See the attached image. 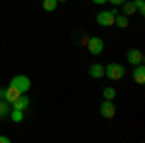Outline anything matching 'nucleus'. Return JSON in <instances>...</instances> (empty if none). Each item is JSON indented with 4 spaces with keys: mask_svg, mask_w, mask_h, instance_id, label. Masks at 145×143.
I'll use <instances>...</instances> for the list:
<instances>
[{
    "mask_svg": "<svg viewBox=\"0 0 145 143\" xmlns=\"http://www.w3.org/2000/svg\"><path fill=\"white\" fill-rule=\"evenodd\" d=\"M134 79H135L137 85H143V83H145V66H143V64L134 66Z\"/></svg>",
    "mask_w": 145,
    "mask_h": 143,
    "instance_id": "nucleus-7",
    "label": "nucleus"
},
{
    "mask_svg": "<svg viewBox=\"0 0 145 143\" xmlns=\"http://www.w3.org/2000/svg\"><path fill=\"white\" fill-rule=\"evenodd\" d=\"M114 97H116V89H114V87H105V89H103V99L112 101Z\"/></svg>",
    "mask_w": 145,
    "mask_h": 143,
    "instance_id": "nucleus-13",
    "label": "nucleus"
},
{
    "mask_svg": "<svg viewBox=\"0 0 145 143\" xmlns=\"http://www.w3.org/2000/svg\"><path fill=\"white\" fill-rule=\"evenodd\" d=\"M105 76L112 79V81H118V79H122L126 76V68L122 64H116V62H112L108 66H105Z\"/></svg>",
    "mask_w": 145,
    "mask_h": 143,
    "instance_id": "nucleus-1",
    "label": "nucleus"
},
{
    "mask_svg": "<svg viewBox=\"0 0 145 143\" xmlns=\"http://www.w3.org/2000/svg\"><path fill=\"white\" fill-rule=\"evenodd\" d=\"M89 76L95 77V79H101L105 76V66L103 64H91L89 66Z\"/></svg>",
    "mask_w": 145,
    "mask_h": 143,
    "instance_id": "nucleus-10",
    "label": "nucleus"
},
{
    "mask_svg": "<svg viewBox=\"0 0 145 143\" xmlns=\"http://www.w3.org/2000/svg\"><path fill=\"white\" fill-rule=\"evenodd\" d=\"M10 85H14L20 93H27L31 89V79L27 76H23V74H20V76H14L10 79Z\"/></svg>",
    "mask_w": 145,
    "mask_h": 143,
    "instance_id": "nucleus-2",
    "label": "nucleus"
},
{
    "mask_svg": "<svg viewBox=\"0 0 145 143\" xmlns=\"http://www.w3.org/2000/svg\"><path fill=\"white\" fill-rule=\"evenodd\" d=\"M10 114V106H8V103L6 101H0V118H6Z\"/></svg>",
    "mask_w": 145,
    "mask_h": 143,
    "instance_id": "nucleus-14",
    "label": "nucleus"
},
{
    "mask_svg": "<svg viewBox=\"0 0 145 143\" xmlns=\"http://www.w3.org/2000/svg\"><path fill=\"white\" fill-rule=\"evenodd\" d=\"M114 25H118V27H128V25H130V22H128V16H126V14L114 16Z\"/></svg>",
    "mask_w": 145,
    "mask_h": 143,
    "instance_id": "nucleus-12",
    "label": "nucleus"
},
{
    "mask_svg": "<svg viewBox=\"0 0 145 143\" xmlns=\"http://www.w3.org/2000/svg\"><path fill=\"white\" fill-rule=\"evenodd\" d=\"M134 6H135V10L139 12V14H145V2L143 0H134Z\"/></svg>",
    "mask_w": 145,
    "mask_h": 143,
    "instance_id": "nucleus-17",
    "label": "nucleus"
},
{
    "mask_svg": "<svg viewBox=\"0 0 145 143\" xmlns=\"http://www.w3.org/2000/svg\"><path fill=\"white\" fill-rule=\"evenodd\" d=\"M114 16H116V12L103 10V12L97 14V23L103 25V27H110V25H114Z\"/></svg>",
    "mask_w": 145,
    "mask_h": 143,
    "instance_id": "nucleus-3",
    "label": "nucleus"
},
{
    "mask_svg": "<svg viewBox=\"0 0 145 143\" xmlns=\"http://www.w3.org/2000/svg\"><path fill=\"white\" fill-rule=\"evenodd\" d=\"M20 95H22V93H20L18 89L14 87V85H8V89H6V93H4V101H6V103H14V101L18 99Z\"/></svg>",
    "mask_w": 145,
    "mask_h": 143,
    "instance_id": "nucleus-8",
    "label": "nucleus"
},
{
    "mask_svg": "<svg viewBox=\"0 0 145 143\" xmlns=\"http://www.w3.org/2000/svg\"><path fill=\"white\" fill-rule=\"evenodd\" d=\"M8 141H10L8 135H0V143H8Z\"/></svg>",
    "mask_w": 145,
    "mask_h": 143,
    "instance_id": "nucleus-20",
    "label": "nucleus"
},
{
    "mask_svg": "<svg viewBox=\"0 0 145 143\" xmlns=\"http://www.w3.org/2000/svg\"><path fill=\"white\" fill-rule=\"evenodd\" d=\"M56 0H43V8H45L46 12H54L56 10Z\"/></svg>",
    "mask_w": 145,
    "mask_h": 143,
    "instance_id": "nucleus-15",
    "label": "nucleus"
},
{
    "mask_svg": "<svg viewBox=\"0 0 145 143\" xmlns=\"http://www.w3.org/2000/svg\"><path fill=\"white\" fill-rule=\"evenodd\" d=\"M101 114H103V118H112V116H114V114H116V108H114V103H112V101H103V103H101Z\"/></svg>",
    "mask_w": 145,
    "mask_h": 143,
    "instance_id": "nucleus-6",
    "label": "nucleus"
},
{
    "mask_svg": "<svg viewBox=\"0 0 145 143\" xmlns=\"http://www.w3.org/2000/svg\"><path fill=\"white\" fill-rule=\"evenodd\" d=\"M128 64L130 66H137V64H143V52L139 50V48H132V50H128Z\"/></svg>",
    "mask_w": 145,
    "mask_h": 143,
    "instance_id": "nucleus-5",
    "label": "nucleus"
},
{
    "mask_svg": "<svg viewBox=\"0 0 145 143\" xmlns=\"http://www.w3.org/2000/svg\"><path fill=\"white\" fill-rule=\"evenodd\" d=\"M8 116H10V120H12V122H16V124H20V122L23 120V110H20V108H12Z\"/></svg>",
    "mask_w": 145,
    "mask_h": 143,
    "instance_id": "nucleus-11",
    "label": "nucleus"
},
{
    "mask_svg": "<svg viewBox=\"0 0 145 143\" xmlns=\"http://www.w3.org/2000/svg\"><path fill=\"white\" fill-rule=\"evenodd\" d=\"M87 48H89V52L93 56H99L103 52V48H105V41L101 37H89L87 39Z\"/></svg>",
    "mask_w": 145,
    "mask_h": 143,
    "instance_id": "nucleus-4",
    "label": "nucleus"
},
{
    "mask_svg": "<svg viewBox=\"0 0 145 143\" xmlns=\"http://www.w3.org/2000/svg\"><path fill=\"white\" fill-rule=\"evenodd\" d=\"M12 106H14V108H20V110H25L27 106H29V99H27V95H25V93H22L18 99L12 103Z\"/></svg>",
    "mask_w": 145,
    "mask_h": 143,
    "instance_id": "nucleus-9",
    "label": "nucleus"
},
{
    "mask_svg": "<svg viewBox=\"0 0 145 143\" xmlns=\"http://www.w3.org/2000/svg\"><path fill=\"white\" fill-rule=\"evenodd\" d=\"M91 2H93V4H97V6H103V4H106L108 0H91Z\"/></svg>",
    "mask_w": 145,
    "mask_h": 143,
    "instance_id": "nucleus-18",
    "label": "nucleus"
},
{
    "mask_svg": "<svg viewBox=\"0 0 145 143\" xmlns=\"http://www.w3.org/2000/svg\"><path fill=\"white\" fill-rule=\"evenodd\" d=\"M134 12H135L134 2H126V4H124V14H126V16H130V14H134Z\"/></svg>",
    "mask_w": 145,
    "mask_h": 143,
    "instance_id": "nucleus-16",
    "label": "nucleus"
},
{
    "mask_svg": "<svg viewBox=\"0 0 145 143\" xmlns=\"http://www.w3.org/2000/svg\"><path fill=\"white\" fill-rule=\"evenodd\" d=\"M108 2H112V4H114V6H120V4H124V2H126V0H108Z\"/></svg>",
    "mask_w": 145,
    "mask_h": 143,
    "instance_id": "nucleus-19",
    "label": "nucleus"
},
{
    "mask_svg": "<svg viewBox=\"0 0 145 143\" xmlns=\"http://www.w3.org/2000/svg\"><path fill=\"white\" fill-rule=\"evenodd\" d=\"M56 2H66V0H56Z\"/></svg>",
    "mask_w": 145,
    "mask_h": 143,
    "instance_id": "nucleus-21",
    "label": "nucleus"
}]
</instances>
